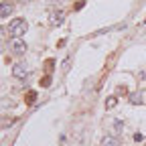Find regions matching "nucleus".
<instances>
[{"mask_svg":"<svg viewBox=\"0 0 146 146\" xmlns=\"http://www.w3.org/2000/svg\"><path fill=\"white\" fill-rule=\"evenodd\" d=\"M12 14V2H0V18H8Z\"/></svg>","mask_w":146,"mask_h":146,"instance_id":"obj_3","label":"nucleus"},{"mask_svg":"<svg viewBox=\"0 0 146 146\" xmlns=\"http://www.w3.org/2000/svg\"><path fill=\"white\" fill-rule=\"evenodd\" d=\"M12 51H14L16 55H23V53L27 51V43H25V41H21V39H16V41L12 43Z\"/></svg>","mask_w":146,"mask_h":146,"instance_id":"obj_5","label":"nucleus"},{"mask_svg":"<svg viewBox=\"0 0 146 146\" xmlns=\"http://www.w3.org/2000/svg\"><path fill=\"white\" fill-rule=\"evenodd\" d=\"M12 75H14L16 79H27V77H29L27 65H25V63H16V65L12 67Z\"/></svg>","mask_w":146,"mask_h":146,"instance_id":"obj_2","label":"nucleus"},{"mask_svg":"<svg viewBox=\"0 0 146 146\" xmlns=\"http://www.w3.org/2000/svg\"><path fill=\"white\" fill-rule=\"evenodd\" d=\"M114 144H116L114 138H106V140H104V146H114Z\"/></svg>","mask_w":146,"mask_h":146,"instance_id":"obj_9","label":"nucleus"},{"mask_svg":"<svg viewBox=\"0 0 146 146\" xmlns=\"http://www.w3.org/2000/svg\"><path fill=\"white\" fill-rule=\"evenodd\" d=\"M27 29H29V23L25 18H12L10 25H8V33L14 36V39H21V36L27 33Z\"/></svg>","mask_w":146,"mask_h":146,"instance_id":"obj_1","label":"nucleus"},{"mask_svg":"<svg viewBox=\"0 0 146 146\" xmlns=\"http://www.w3.org/2000/svg\"><path fill=\"white\" fill-rule=\"evenodd\" d=\"M116 104H118V98L116 96H112L110 100H106V108H116Z\"/></svg>","mask_w":146,"mask_h":146,"instance_id":"obj_7","label":"nucleus"},{"mask_svg":"<svg viewBox=\"0 0 146 146\" xmlns=\"http://www.w3.org/2000/svg\"><path fill=\"white\" fill-rule=\"evenodd\" d=\"M25 100H27V104H35V100H36V91H29Z\"/></svg>","mask_w":146,"mask_h":146,"instance_id":"obj_8","label":"nucleus"},{"mask_svg":"<svg viewBox=\"0 0 146 146\" xmlns=\"http://www.w3.org/2000/svg\"><path fill=\"white\" fill-rule=\"evenodd\" d=\"M144 96L142 94H130V104H142Z\"/></svg>","mask_w":146,"mask_h":146,"instance_id":"obj_6","label":"nucleus"},{"mask_svg":"<svg viewBox=\"0 0 146 146\" xmlns=\"http://www.w3.org/2000/svg\"><path fill=\"white\" fill-rule=\"evenodd\" d=\"M2 36H4V29L0 27V41H2Z\"/></svg>","mask_w":146,"mask_h":146,"instance_id":"obj_11","label":"nucleus"},{"mask_svg":"<svg viewBox=\"0 0 146 146\" xmlns=\"http://www.w3.org/2000/svg\"><path fill=\"white\" fill-rule=\"evenodd\" d=\"M49 83H51V77H43V79H41V85H43V87H47Z\"/></svg>","mask_w":146,"mask_h":146,"instance_id":"obj_10","label":"nucleus"},{"mask_svg":"<svg viewBox=\"0 0 146 146\" xmlns=\"http://www.w3.org/2000/svg\"><path fill=\"white\" fill-rule=\"evenodd\" d=\"M63 21H65V12H53L51 14V25L53 27H59V25H63Z\"/></svg>","mask_w":146,"mask_h":146,"instance_id":"obj_4","label":"nucleus"}]
</instances>
